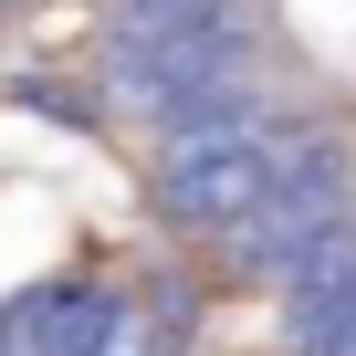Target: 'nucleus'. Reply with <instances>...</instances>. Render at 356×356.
Segmentation results:
<instances>
[{
	"instance_id": "1",
	"label": "nucleus",
	"mask_w": 356,
	"mask_h": 356,
	"mask_svg": "<svg viewBox=\"0 0 356 356\" xmlns=\"http://www.w3.org/2000/svg\"><path fill=\"white\" fill-rule=\"evenodd\" d=\"M157 220L178 231H252L262 210H304V200H356L346 189V147L325 126L273 115L262 136H220V147H157Z\"/></svg>"
},
{
	"instance_id": "2",
	"label": "nucleus",
	"mask_w": 356,
	"mask_h": 356,
	"mask_svg": "<svg viewBox=\"0 0 356 356\" xmlns=\"http://www.w3.org/2000/svg\"><path fill=\"white\" fill-rule=\"evenodd\" d=\"M105 84L136 115L178 126L189 105L252 84V11L241 0H147V11H126L115 42H105Z\"/></svg>"
},
{
	"instance_id": "3",
	"label": "nucleus",
	"mask_w": 356,
	"mask_h": 356,
	"mask_svg": "<svg viewBox=\"0 0 356 356\" xmlns=\"http://www.w3.org/2000/svg\"><path fill=\"white\" fill-rule=\"evenodd\" d=\"M241 273L252 283H283V293H314V283H346L356 273V200H304V210H262L241 241Z\"/></svg>"
},
{
	"instance_id": "4",
	"label": "nucleus",
	"mask_w": 356,
	"mask_h": 356,
	"mask_svg": "<svg viewBox=\"0 0 356 356\" xmlns=\"http://www.w3.org/2000/svg\"><path fill=\"white\" fill-rule=\"evenodd\" d=\"M126 325L115 283H42L22 304H0V356H95Z\"/></svg>"
},
{
	"instance_id": "5",
	"label": "nucleus",
	"mask_w": 356,
	"mask_h": 356,
	"mask_svg": "<svg viewBox=\"0 0 356 356\" xmlns=\"http://www.w3.org/2000/svg\"><path fill=\"white\" fill-rule=\"evenodd\" d=\"M283 346L293 356H356V273L314 283V293H283Z\"/></svg>"
},
{
	"instance_id": "6",
	"label": "nucleus",
	"mask_w": 356,
	"mask_h": 356,
	"mask_svg": "<svg viewBox=\"0 0 356 356\" xmlns=\"http://www.w3.org/2000/svg\"><path fill=\"white\" fill-rule=\"evenodd\" d=\"M95 356H189V346H178V335H168L157 314H136V304H126V325H115V335H105Z\"/></svg>"
},
{
	"instance_id": "7",
	"label": "nucleus",
	"mask_w": 356,
	"mask_h": 356,
	"mask_svg": "<svg viewBox=\"0 0 356 356\" xmlns=\"http://www.w3.org/2000/svg\"><path fill=\"white\" fill-rule=\"evenodd\" d=\"M115 11H147V0H115Z\"/></svg>"
}]
</instances>
